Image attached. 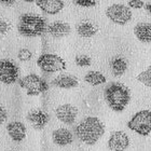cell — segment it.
Segmentation results:
<instances>
[{
    "label": "cell",
    "instance_id": "1",
    "mask_svg": "<svg viewBox=\"0 0 151 151\" xmlns=\"http://www.w3.org/2000/svg\"><path fill=\"white\" fill-rule=\"evenodd\" d=\"M75 133L85 145L93 146L105 134V125L97 116H86L76 126Z\"/></svg>",
    "mask_w": 151,
    "mask_h": 151
},
{
    "label": "cell",
    "instance_id": "2",
    "mask_svg": "<svg viewBox=\"0 0 151 151\" xmlns=\"http://www.w3.org/2000/svg\"><path fill=\"white\" fill-rule=\"evenodd\" d=\"M104 98L111 110L122 112L131 101V92L121 82H110L104 90Z\"/></svg>",
    "mask_w": 151,
    "mask_h": 151
},
{
    "label": "cell",
    "instance_id": "3",
    "mask_svg": "<svg viewBox=\"0 0 151 151\" xmlns=\"http://www.w3.org/2000/svg\"><path fill=\"white\" fill-rule=\"evenodd\" d=\"M47 21L42 16L32 13H25L21 15L17 25L19 35L29 38L42 36L47 32Z\"/></svg>",
    "mask_w": 151,
    "mask_h": 151
},
{
    "label": "cell",
    "instance_id": "4",
    "mask_svg": "<svg viewBox=\"0 0 151 151\" xmlns=\"http://www.w3.org/2000/svg\"><path fill=\"white\" fill-rule=\"evenodd\" d=\"M19 84L25 90L28 96H38L49 90V83L36 73H29L21 78Z\"/></svg>",
    "mask_w": 151,
    "mask_h": 151
},
{
    "label": "cell",
    "instance_id": "5",
    "mask_svg": "<svg viewBox=\"0 0 151 151\" xmlns=\"http://www.w3.org/2000/svg\"><path fill=\"white\" fill-rule=\"evenodd\" d=\"M127 127L140 136H148L151 133V111L140 110L127 122Z\"/></svg>",
    "mask_w": 151,
    "mask_h": 151
},
{
    "label": "cell",
    "instance_id": "6",
    "mask_svg": "<svg viewBox=\"0 0 151 151\" xmlns=\"http://www.w3.org/2000/svg\"><path fill=\"white\" fill-rule=\"evenodd\" d=\"M37 65L43 73H54L66 69V62L60 56L52 53H44L38 57Z\"/></svg>",
    "mask_w": 151,
    "mask_h": 151
},
{
    "label": "cell",
    "instance_id": "7",
    "mask_svg": "<svg viewBox=\"0 0 151 151\" xmlns=\"http://www.w3.org/2000/svg\"><path fill=\"white\" fill-rule=\"evenodd\" d=\"M132 10L122 3H114L106 9V16L116 25L123 26L132 19Z\"/></svg>",
    "mask_w": 151,
    "mask_h": 151
},
{
    "label": "cell",
    "instance_id": "8",
    "mask_svg": "<svg viewBox=\"0 0 151 151\" xmlns=\"http://www.w3.org/2000/svg\"><path fill=\"white\" fill-rule=\"evenodd\" d=\"M19 68L13 60H0V82L4 84H13L17 81Z\"/></svg>",
    "mask_w": 151,
    "mask_h": 151
},
{
    "label": "cell",
    "instance_id": "9",
    "mask_svg": "<svg viewBox=\"0 0 151 151\" xmlns=\"http://www.w3.org/2000/svg\"><path fill=\"white\" fill-rule=\"evenodd\" d=\"M55 116L62 123L71 125L76 122V119L78 116V108L71 104L60 105L55 109Z\"/></svg>",
    "mask_w": 151,
    "mask_h": 151
},
{
    "label": "cell",
    "instance_id": "10",
    "mask_svg": "<svg viewBox=\"0 0 151 151\" xmlns=\"http://www.w3.org/2000/svg\"><path fill=\"white\" fill-rule=\"evenodd\" d=\"M129 146V138L123 131L111 133L108 139V148L111 151H125Z\"/></svg>",
    "mask_w": 151,
    "mask_h": 151
},
{
    "label": "cell",
    "instance_id": "11",
    "mask_svg": "<svg viewBox=\"0 0 151 151\" xmlns=\"http://www.w3.org/2000/svg\"><path fill=\"white\" fill-rule=\"evenodd\" d=\"M27 120L30 122L34 129L40 131V129H43L45 125L49 123L50 116L47 112L41 110V109H35L27 114Z\"/></svg>",
    "mask_w": 151,
    "mask_h": 151
},
{
    "label": "cell",
    "instance_id": "12",
    "mask_svg": "<svg viewBox=\"0 0 151 151\" xmlns=\"http://www.w3.org/2000/svg\"><path fill=\"white\" fill-rule=\"evenodd\" d=\"M36 4L42 12L50 15L60 13L65 6L63 0H36Z\"/></svg>",
    "mask_w": 151,
    "mask_h": 151
},
{
    "label": "cell",
    "instance_id": "13",
    "mask_svg": "<svg viewBox=\"0 0 151 151\" xmlns=\"http://www.w3.org/2000/svg\"><path fill=\"white\" fill-rule=\"evenodd\" d=\"M6 131L13 142H21L26 137V126L19 121H13L6 125Z\"/></svg>",
    "mask_w": 151,
    "mask_h": 151
},
{
    "label": "cell",
    "instance_id": "14",
    "mask_svg": "<svg viewBox=\"0 0 151 151\" xmlns=\"http://www.w3.org/2000/svg\"><path fill=\"white\" fill-rule=\"evenodd\" d=\"M47 32L53 38L60 39V38L66 37L69 35L71 28H70V25L68 23L57 21V22H53L51 23L50 25H47Z\"/></svg>",
    "mask_w": 151,
    "mask_h": 151
},
{
    "label": "cell",
    "instance_id": "15",
    "mask_svg": "<svg viewBox=\"0 0 151 151\" xmlns=\"http://www.w3.org/2000/svg\"><path fill=\"white\" fill-rule=\"evenodd\" d=\"M52 139L55 145L60 146V147H65V146L73 144V135L68 129L60 127V129H55L52 133Z\"/></svg>",
    "mask_w": 151,
    "mask_h": 151
},
{
    "label": "cell",
    "instance_id": "16",
    "mask_svg": "<svg viewBox=\"0 0 151 151\" xmlns=\"http://www.w3.org/2000/svg\"><path fill=\"white\" fill-rule=\"evenodd\" d=\"M134 35L142 43H151V23L140 22L136 24Z\"/></svg>",
    "mask_w": 151,
    "mask_h": 151
},
{
    "label": "cell",
    "instance_id": "17",
    "mask_svg": "<svg viewBox=\"0 0 151 151\" xmlns=\"http://www.w3.org/2000/svg\"><path fill=\"white\" fill-rule=\"evenodd\" d=\"M52 83L56 88L69 90V88H73L78 86L79 80L77 77L73 75H60L54 79Z\"/></svg>",
    "mask_w": 151,
    "mask_h": 151
},
{
    "label": "cell",
    "instance_id": "18",
    "mask_svg": "<svg viewBox=\"0 0 151 151\" xmlns=\"http://www.w3.org/2000/svg\"><path fill=\"white\" fill-rule=\"evenodd\" d=\"M97 32H98L97 26L92 22L84 21V22L79 23L78 25H77V32L82 38H91L96 35Z\"/></svg>",
    "mask_w": 151,
    "mask_h": 151
},
{
    "label": "cell",
    "instance_id": "19",
    "mask_svg": "<svg viewBox=\"0 0 151 151\" xmlns=\"http://www.w3.org/2000/svg\"><path fill=\"white\" fill-rule=\"evenodd\" d=\"M110 69L114 77H121L127 70V60L121 56L113 57L110 62Z\"/></svg>",
    "mask_w": 151,
    "mask_h": 151
},
{
    "label": "cell",
    "instance_id": "20",
    "mask_svg": "<svg viewBox=\"0 0 151 151\" xmlns=\"http://www.w3.org/2000/svg\"><path fill=\"white\" fill-rule=\"evenodd\" d=\"M84 81L88 83L92 86H97V85L104 84L107 82V79L101 71L96 70H91L84 76Z\"/></svg>",
    "mask_w": 151,
    "mask_h": 151
},
{
    "label": "cell",
    "instance_id": "21",
    "mask_svg": "<svg viewBox=\"0 0 151 151\" xmlns=\"http://www.w3.org/2000/svg\"><path fill=\"white\" fill-rule=\"evenodd\" d=\"M136 79H137V81H139L144 85H146V86H148V88H151V66H149L147 69L139 73V75L136 77Z\"/></svg>",
    "mask_w": 151,
    "mask_h": 151
},
{
    "label": "cell",
    "instance_id": "22",
    "mask_svg": "<svg viewBox=\"0 0 151 151\" xmlns=\"http://www.w3.org/2000/svg\"><path fill=\"white\" fill-rule=\"evenodd\" d=\"M75 63L77 66L79 67H88L91 66L92 60L88 55H85V54H79L75 57Z\"/></svg>",
    "mask_w": 151,
    "mask_h": 151
},
{
    "label": "cell",
    "instance_id": "23",
    "mask_svg": "<svg viewBox=\"0 0 151 151\" xmlns=\"http://www.w3.org/2000/svg\"><path fill=\"white\" fill-rule=\"evenodd\" d=\"M17 57H19V60H21V62H28V60H32V53L28 49H21V50L19 51Z\"/></svg>",
    "mask_w": 151,
    "mask_h": 151
},
{
    "label": "cell",
    "instance_id": "24",
    "mask_svg": "<svg viewBox=\"0 0 151 151\" xmlns=\"http://www.w3.org/2000/svg\"><path fill=\"white\" fill-rule=\"evenodd\" d=\"M75 3L82 8H93L96 6L95 0H75Z\"/></svg>",
    "mask_w": 151,
    "mask_h": 151
},
{
    "label": "cell",
    "instance_id": "25",
    "mask_svg": "<svg viewBox=\"0 0 151 151\" xmlns=\"http://www.w3.org/2000/svg\"><path fill=\"white\" fill-rule=\"evenodd\" d=\"M129 6L131 9L139 10V9H142L145 6V2L142 0H129Z\"/></svg>",
    "mask_w": 151,
    "mask_h": 151
},
{
    "label": "cell",
    "instance_id": "26",
    "mask_svg": "<svg viewBox=\"0 0 151 151\" xmlns=\"http://www.w3.org/2000/svg\"><path fill=\"white\" fill-rule=\"evenodd\" d=\"M9 30V24L6 19H3L2 17H0V35L6 34Z\"/></svg>",
    "mask_w": 151,
    "mask_h": 151
},
{
    "label": "cell",
    "instance_id": "27",
    "mask_svg": "<svg viewBox=\"0 0 151 151\" xmlns=\"http://www.w3.org/2000/svg\"><path fill=\"white\" fill-rule=\"evenodd\" d=\"M6 118H8V113H6V108H4L2 105L0 104V125H1V124H2V123L6 121Z\"/></svg>",
    "mask_w": 151,
    "mask_h": 151
},
{
    "label": "cell",
    "instance_id": "28",
    "mask_svg": "<svg viewBox=\"0 0 151 151\" xmlns=\"http://www.w3.org/2000/svg\"><path fill=\"white\" fill-rule=\"evenodd\" d=\"M15 1L16 0H0V4L6 6H11L15 3Z\"/></svg>",
    "mask_w": 151,
    "mask_h": 151
},
{
    "label": "cell",
    "instance_id": "29",
    "mask_svg": "<svg viewBox=\"0 0 151 151\" xmlns=\"http://www.w3.org/2000/svg\"><path fill=\"white\" fill-rule=\"evenodd\" d=\"M145 9H146V11L148 12V14H150V15H151V2L145 4Z\"/></svg>",
    "mask_w": 151,
    "mask_h": 151
},
{
    "label": "cell",
    "instance_id": "30",
    "mask_svg": "<svg viewBox=\"0 0 151 151\" xmlns=\"http://www.w3.org/2000/svg\"><path fill=\"white\" fill-rule=\"evenodd\" d=\"M23 1H25V2H28V3H32V2H36V0H23Z\"/></svg>",
    "mask_w": 151,
    "mask_h": 151
}]
</instances>
